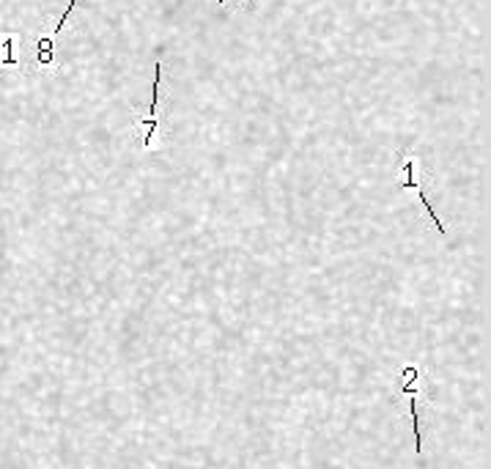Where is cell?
<instances>
[{
  "mask_svg": "<svg viewBox=\"0 0 491 469\" xmlns=\"http://www.w3.org/2000/svg\"><path fill=\"white\" fill-rule=\"evenodd\" d=\"M159 80H162V61L154 64V85H152V105H149V118H140L138 127L143 129V148L146 151H154L156 148V140H159Z\"/></svg>",
  "mask_w": 491,
  "mask_h": 469,
  "instance_id": "1",
  "label": "cell"
},
{
  "mask_svg": "<svg viewBox=\"0 0 491 469\" xmlns=\"http://www.w3.org/2000/svg\"><path fill=\"white\" fill-rule=\"evenodd\" d=\"M423 379L420 365H404L401 370V393L404 396H417V382Z\"/></svg>",
  "mask_w": 491,
  "mask_h": 469,
  "instance_id": "4",
  "label": "cell"
},
{
  "mask_svg": "<svg viewBox=\"0 0 491 469\" xmlns=\"http://www.w3.org/2000/svg\"><path fill=\"white\" fill-rule=\"evenodd\" d=\"M0 64L17 66V36L0 34Z\"/></svg>",
  "mask_w": 491,
  "mask_h": 469,
  "instance_id": "5",
  "label": "cell"
},
{
  "mask_svg": "<svg viewBox=\"0 0 491 469\" xmlns=\"http://www.w3.org/2000/svg\"><path fill=\"white\" fill-rule=\"evenodd\" d=\"M77 3H80V0H69V6L64 8V14L58 17V22H55V28H52V36H58V34L64 31V25H66V20H69V14L75 11V6H77Z\"/></svg>",
  "mask_w": 491,
  "mask_h": 469,
  "instance_id": "7",
  "label": "cell"
},
{
  "mask_svg": "<svg viewBox=\"0 0 491 469\" xmlns=\"http://www.w3.org/2000/svg\"><path fill=\"white\" fill-rule=\"evenodd\" d=\"M398 184L404 189H420V171H417V159L415 157H406L398 168Z\"/></svg>",
  "mask_w": 491,
  "mask_h": 469,
  "instance_id": "2",
  "label": "cell"
},
{
  "mask_svg": "<svg viewBox=\"0 0 491 469\" xmlns=\"http://www.w3.org/2000/svg\"><path fill=\"white\" fill-rule=\"evenodd\" d=\"M409 417H412V431H415V453H420L423 433H420V414H417V396H409Z\"/></svg>",
  "mask_w": 491,
  "mask_h": 469,
  "instance_id": "6",
  "label": "cell"
},
{
  "mask_svg": "<svg viewBox=\"0 0 491 469\" xmlns=\"http://www.w3.org/2000/svg\"><path fill=\"white\" fill-rule=\"evenodd\" d=\"M36 61L38 66H55V36H38L36 38Z\"/></svg>",
  "mask_w": 491,
  "mask_h": 469,
  "instance_id": "3",
  "label": "cell"
},
{
  "mask_svg": "<svg viewBox=\"0 0 491 469\" xmlns=\"http://www.w3.org/2000/svg\"><path fill=\"white\" fill-rule=\"evenodd\" d=\"M217 3H226V0H217Z\"/></svg>",
  "mask_w": 491,
  "mask_h": 469,
  "instance_id": "8",
  "label": "cell"
}]
</instances>
